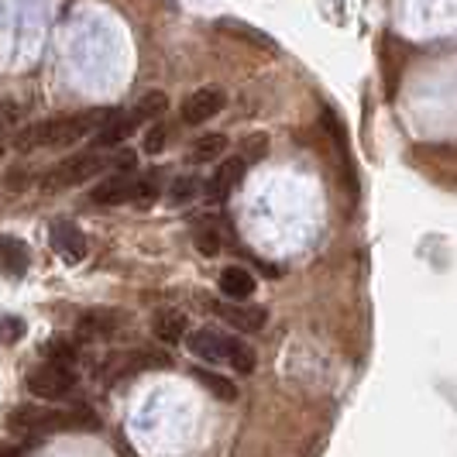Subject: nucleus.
I'll return each mask as SVG.
<instances>
[{"label": "nucleus", "mask_w": 457, "mask_h": 457, "mask_svg": "<svg viewBox=\"0 0 457 457\" xmlns=\"http://www.w3.org/2000/svg\"><path fill=\"white\" fill-rule=\"evenodd\" d=\"M111 111H87V114H66V117H46L21 128L14 135L18 152H42V148H69L83 137H90Z\"/></svg>", "instance_id": "1"}, {"label": "nucleus", "mask_w": 457, "mask_h": 457, "mask_svg": "<svg viewBox=\"0 0 457 457\" xmlns=\"http://www.w3.org/2000/svg\"><path fill=\"white\" fill-rule=\"evenodd\" d=\"M7 423L14 430L28 434H79V430H100V416L87 406H72V410H52V406H14Z\"/></svg>", "instance_id": "2"}, {"label": "nucleus", "mask_w": 457, "mask_h": 457, "mask_svg": "<svg viewBox=\"0 0 457 457\" xmlns=\"http://www.w3.org/2000/svg\"><path fill=\"white\" fill-rule=\"evenodd\" d=\"M183 341H186V347H189L196 358H204V361L228 365V368H234V371H241V375H252L254 371V351L245 341L224 334V330L200 327V330H193Z\"/></svg>", "instance_id": "3"}, {"label": "nucleus", "mask_w": 457, "mask_h": 457, "mask_svg": "<svg viewBox=\"0 0 457 457\" xmlns=\"http://www.w3.org/2000/svg\"><path fill=\"white\" fill-rule=\"evenodd\" d=\"M111 165V159H104L100 152H79V155H69L59 165H52L42 179V189L46 193H62V189H72V186H83L87 179L100 176L104 169Z\"/></svg>", "instance_id": "4"}, {"label": "nucleus", "mask_w": 457, "mask_h": 457, "mask_svg": "<svg viewBox=\"0 0 457 457\" xmlns=\"http://www.w3.org/2000/svg\"><path fill=\"white\" fill-rule=\"evenodd\" d=\"M24 389L31 395H42V399H59V395H69L76 389V371L62 361H46L24 378Z\"/></svg>", "instance_id": "5"}, {"label": "nucleus", "mask_w": 457, "mask_h": 457, "mask_svg": "<svg viewBox=\"0 0 457 457\" xmlns=\"http://www.w3.org/2000/svg\"><path fill=\"white\" fill-rule=\"evenodd\" d=\"M224 104H228V96L224 90H217V87H200V90H193L189 96L183 100V124H206L210 117H217L224 111Z\"/></svg>", "instance_id": "6"}, {"label": "nucleus", "mask_w": 457, "mask_h": 457, "mask_svg": "<svg viewBox=\"0 0 457 457\" xmlns=\"http://www.w3.org/2000/svg\"><path fill=\"white\" fill-rule=\"evenodd\" d=\"M245 169H248V162L241 159V155L220 162V169H217V172L210 176V183L204 186L206 200H210V204H224L230 193L241 186V179H245Z\"/></svg>", "instance_id": "7"}, {"label": "nucleus", "mask_w": 457, "mask_h": 457, "mask_svg": "<svg viewBox=\"0 0 457 457\" xmlns=\"http://www.w3.org/2000/svg\"><path fill=\"white\" fill-rule=\"evenodd\" d=\"M210 310L220 317L224 323L230 327H237V330H245V334H254V330H262L265 320H269V313L262 310V306H237L234 299L230 303H220V299H213L210 303Z\"/></svg>", "instance_id": "8"}, {"label": "nucleus", "mask_w": 457, "mask_h": 457, "mask_svg": "<svg viewBox=\"0 0 457 457\" xmlns=\"http://www.w3.org/2000/svg\"><path fill=\"white\" fill-rule=\"evenodd\" d=\"M131 193H135V172H120L107 176L100 186H93L90 200L96 206H117V204H131Z\"/></svg>", "instance_id": "9"}, {"label": "nucleus", "mask_w": 457, "mask_h": 457, "mask_svg": "<svg viewBox=\"0 0 457 457\" xmlns=\"http://www.w3.org/2000/svg\"><path fill=\"white\" fill-rule=\"evenodd\" d=\"M52 248L62 254L66 262H79L87 254V241H83V230L76 228L72 220H55L52 224Z\"/></svg>", "instance_id": "10"}, {"label": "nucleus", "mask_w": 457, "mask_h": 457, "mask_svg": "<svg viewBox=\"0 0 457 457\" xmlns=\"http://www.w3.org/2000/svg\"><path fill=\"white\" fill-rule=\"evenodd\" d=\"M117 330V313L114 310H87L76 320V337L79 341H104Z\"/></svg>", "instance_id": "11"}, {"label": "nucleus", "mask_w": 457, "mask_h": 457, "mask_svg": "<svg viewBox=\"0 0 457 457\" xmlns=\"http://www.w3.org/2000/svg\"><path fill=\"white\" fill-rule=\"evenodd\" d=\"M135 128H137V124H135V117H131V114L111 111V114H107V120H104V124L93 131V145H96V148H117V145L131 135Z\"/></svg>", "instance_id": "12"}, {"label": "nucleus", "mask_w": 457, "mask_h": 457, "mask_svg": "<svg viewBox=\"0 0 457 457\" xmlns=\"http://www.w3.org/2000/svg\"><path fill=\"white\" fill-rule=\"evenodd\" d=\"M28 265H31L28 245H24L21 237L4 234V237H0V272L11 275V278H21V275L28 272Z\"/></svg>", "instance_id": "13"}, {"label": "nucleus", "mask_w": 457, "mask_h": 457, "mask_svg": "<svg viewBox=\"0 0 457 457\" xmlns=\"http://www.w3.org/2000/svg\"><path fill=\"white\" fill-rule=\"evenodd\" d=\"M186 330H189V323H186V313H179V310H159L152 317V334L162 344H179L186 337Z\"/></svg>", "instance_id": "14"}, {"label": "nucleus", "mask_w": 457, "mask_h": 457, "mask_svg": "<svg viewBox=\"0 0 457 457\" xmlns=\"http://www.w3.org/2000/svg\"><path fill=\"white\" fill-rule=\"evenodd\" d=\"M254 275L248 272V269H241V265H230V269H224L220 272V293L228 299H234V303H241V299H248L254 293Z\"/></svg>", "instance_id": "15"}, {"label": "nucleus", "mask_w": 457, "mask_h": 457, "mask_svg": "<svg viewBox=\"0 0 457 457\" xmlns=\"http://www.w3.org/2000/svg\"><path fill=\"white\" fill-rule=\"evenodd\" d=\"M193 378H196L213 399H220V403H234V399H237V386H234L230 378H224V375L210 371V368H193Z\"/></svg>", "instance_id": "16"}, {"label": "nucleus", "mask_w": 457, "mask_h": 457, "mask_svg": "<svg viewBox=\"0 0 457 457\" xmlns=\"http://www.w3.org/2000/svg\"><path fill=\"white\" fill-rule=\"evenodd\" d=\"M165 111H169V96H165V93H159V90H152V93H145V96L137 100L128 114L135 117V124H145V120H155V117H162Z\"/></svg>", "instance_id": "17"}, {"label": "nucleus", "mask_w": 457, "mask_h": 457, "mask_svg": "<svg viewBox=\"0 0 457 457\" xmlns=\"http://www.w3.org/2000/svg\"><path fill=\"white\" fill-rule=\"evenodd\" d=\"M228 152V135H204L193 141L189 162H217Z\"/></svg>", "instance_id": "18"}, {"label": "nucleus", "mask_w": 457, "mask_h": 457, "mask_svg": "<svg viewBox=\"0 0 457 457\" xmlns=\"http://www.w3.org/2000/svg\"><path fill=\"white\" fill-rule=\"evenodd\" d=\"M162 193V172H145V176H135V193H131V204L148 206L155 204Z\"/></svg>", "instance_id": "19"}, {"label": "nucleus", "mask_w": 457, "mask_h": 457, "mask_svg": "<svg viewBox=\"0 0 457 457\" xmlns=\"http://www.w3.org/2000/svg\"><path fill=\"white\" fill-rule=\"evenodd\" d=\"M200 193H204V183H200L196 176H179L176 183L169 186V204H172V206L193 204Z\"/></svg>", "instance_id": "20"}, {"label": "nucleus", "mask_w": 457, "mask_h": 457, "mask_svg": "<svg viewBox=\"0 0 457 457\" xmlns=\"http://www.w3.org/2000/svg\"><path fill=\"white\" fill-rule=\"evenodd\" d=\"M48 361H62V365H72L76 361V347H72V341L69 337H52L46 347Z\"/></svg>", "instance_id": "21"}, {"label": "nucleus", "mask_w": 457, "mask_h": 457, "mask_svg": "<svg viewBox=\"0 0 457 457\" xmlns=\"http://www.w3.org/2000/svg\"><path fill=\"white\" fill-rule=\"evenodd\" d=\"M21 334H24L21 317H0V341L14 344V341H21Z\"/></svg>", "instance_id": "22"}, {"label": "nucleus", "mask_w": 457, "mask_h": 457, "mask_svg": "<svg viewBox=\"0 0 457 457\" xmlns=\"http://www.w3.org/2000/svg\"><path fill=\"white\" fill-rule=\"evenodd\" d=\"M165 145H169V128H165V124H155V128L145 135V152H148V155H159Z\"/></svg>", "instance_id": "23"}, {"label": "nucleus", "mask_w": 457, "mask_h": 457, "mask_svg": "<svg viewBox=\"0 0 457 457\" xmlns=\"http://www.w3.org/2000/svg\"><path fill=\"white\" fill-rule=\"evenodd\" d=\"M265 155H269V137L265 135H252L245 141V155H241L245 162H258L265 159Z\"/></svg>", "instance_id": "24"}, {"label": "nucleus", "mask_w": 457, "mask_h": 457, "mask_svg": "<svg viewBox=\"0 0 457 457\" xmlns=\"http://www.w3.org/2000/svg\"><path fill=\"white\" fill-rule=\"evenodd\" d=\"M196 248L204 254H217L220 252V234L213 228H200L196 230Z\"/></svg>", "instance_id": "25"}, {"label": "nucleus", "mask_w": 457, "mask_h": 457, "mask_svg": "<svg viewBox=\"0 0 457 457\" xmlns=\"http://www.w3.org/2000/svg\"><path fill=\"white\" fill-rule=\"evenodd\" d=\"M0 457H24V447L21 444H7V447H0Z\"/></svg>", "instance_id": "26"}, {"label": "nucleus", "mask_w": 457, "mask_h": 457, "mask_svg": "<svg viewBox=\"0 0 457 457\" xmlns=\"http://www.w3.org/2000/svg\"><path fill=\"white\" fill-rule=\"evenodd\" d=\"M0 159H4V145H0Z\"/></svg>", "instance_id": "27"}]
</instances>
